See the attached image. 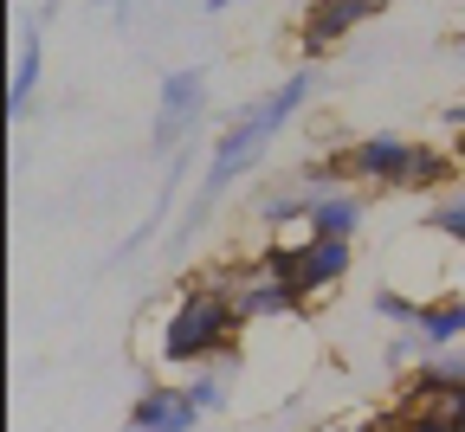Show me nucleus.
Listing matches in <instances>:
<instances>
[{
	"instance_id": "nucleus-1",
	"label": "nucleus",
	"mask_w": 465,
	"mask_h": 432,
	"mask_svg": "<svg viewBox=\"0 0 465 432\" xmlns=\"http://www.w3.org/2000/svg\"><path fill=\"white\" fill-rule=\"evenodd\" d=\"M232 329H240L232 278H226V271H207V278H194L182 297H174V310H168V323H162L155 355H162L168 368H201V361L226 355Z\"/></svg>"
},
{
	"instance_id": "nucleus-2",
	"label": "nucleus",
	"mask_w": 465,
	"mask_h": 432,
	"mask_svg": "<svg viewBox=\"0 0 465 432\" xmlns=\"http://www.w3.org/2000/svg\"><path fill=\"white\" fill-rule=\"evenodd\" d=\"M298 297H317V290H336L342 278H349V265H356V245L349 239H298V245H265L259 252Z\"/></svg>"
},
{
	"instance_id": "nucleus-3",
	"label": "nucleus",
	"mask_w": 465,
	"mask_h": 432,
	"mask_svg": "<svg viewBox=\"0 0 465 432\" xmlns=\"http://www.w3.org/2000/svg\"><path fill=\"white\" fill-rule=\"evenodd\" d=\"M349 181H375V188H401L407 181V162H414V142L407 136H388V130H375V136H362V142H349L342 155H330Z\"/></svg>"
},
{
	"instance_id": "nucleus-4",
	"label": "nucleus",
	"mask_w": 465,
	"mask_h": 432,
	"mask_svg": "<svg viewBox=\"0 0 465 432\" xmlns=\"http://www.w3.org/2000/svg\"><path fill=\"white\" fill-rule=\"evenodd\" d=\"M232 278V303H240V323H259V317H291V310H298V290H291L265 259H252V265H232L226 271Z\"/></svg>"
},
{
	"instance_id": "nucleus-5",
	"label": "nucleus",
	"mask_w": 465,
	"mask_h": 432,
	"mask_svg": "<svg viewBox=\"0 0 465 432\" xmlns=\"http://www.w3.org/2000/svg\"><path fill=\"white\" fill-rule=\"evenodd\" d=\"M265 149H272V142H265V136L252 130L246 116L232 123V130H226V136L213 142V162H207V188H201V207H194V213H207V207H213V201L226 194V181H240V174H246V168H252V162H259Z\"/></svg>"
},
{
	"instance_id": "nucleus-6",
	"label": "nucleus",
	"mask_w": 465,
	"mask_h": 432,
	"mask_svg": "<svg viewBox=\"0 0 465 432\" xmlns=\"http://www.w3.org/2000/svg\"><path fill=\"white\" fill-rule=\"evenodd\" d=\"M381 14V0H311V14H304V52L323 58L330 45H342L356 26H369Z\"/></svg>"
},
{
	"instance_id": "nucleus-7",
	"label": "nucleus",
	"mask_w": 465,
	"mask_h": 432,
	"mask_svg": "<svg viewBox=\"0 0 465 432\" xmlns=\"http://www.w3.org/2000/svg\"><path fill=\"white\" fill-rule=\"evenodd\" d=\"M201 103H207V78L201 72H168L162 78V110H155V149L182 142L188 123L201 116Z\"/></svg>"
},
{
	"instance_id": "nucleus-8",
	"label": "nucleus",
	"mask_w": 465,
	"mask_h": 432,
	"mask_svg": "<svg viewBox=\"0 0 465 432\" xmlns=\"http://www.w3.org/2000/svg\"><path fill=\"white\" fill-rule=\"evenodd\" d=\"M194 419H201V407L188 400V388H168V381L143 388L130 407V432H194Z\"/></svg>"
},
{
	"instance_id": "nucleus-9",
	"label": "nucleus",
	"mask_w": 465,
	"mask_h": 432,
	"mask_svg": "<svg viewBox=\"0 0 465 432\" xmlns=\"http://www.w3.org/2000/svg\"><path fill=\"white\" fill-rule=\"evenodd\" d=\"M311 84H317V72H291L278 91H265V97L246 110V123H252V130H259L265 142H278V130H284V123L298 116L304 103H311Z\"/></svg>"
},
{
	"instance_id": "nucleus-10",
	"label": "nucleus",
	"mask_w": 465,
	"mask_h": 432,
	"mask_svg": "<svg viewBox=\"0 0 465 432\" xmlns=\"http://www.w3.org/2000/svg\"><path fill=\"white\" fill-rule=\"evenodd\" d=\"M440 388H465V342H452V349H440V355H427L414 375H407V407H420L427 394H440Z\"/></svg>"
},
{
	"instance_id": "nucleus-11",
	"label": "nucleus",
	"mask_w": 465,
	"mask_h": 432,
	"mask_svg": "<svg viewBox=\"0 0 465 432\" xmlns=\"http://www.w3.org/2000/svg\"><path fill=\"white\" fill-rule=\"evenodd\" d=\"M362 213H369V201H362V194H349V188H336L330 201H317V207H311L304 232H311V239H356Z\"/></svg>"
},
{
	"instance_id": "nucleus-12",
	"label": "nucleus",
	"mask_w": 465,
	"mask_h": 432,
	"mask_svg": "<svg viewBox=\"0 0 465 432\" xmlns=\"http://www.w3.org/2000/svg\"><path fill=\"white\" fill-rule=\"evenodd\" d=\"M414 336H420V349H427V355H440V349L465 342V297H433V303H420Z\"/></svg>"
},
{
	"instance_id": "nucleus-13",
	"label": "nucleus",
	"mask_w": 465,
	"mask_h": 432,
	"mask_svg": "<svg viewBox=\"0 0 465 432\" xmlns=\"http://www.w3.org/2000/svg\"><path fill=\"white\" fill-rule=\"evenodd\" d=\"M39 65H45V45H39V26H26V39H20V58H14V84H7V123H14V130H20L26 103H33Z\"/></svg>"
},
{
	"instance_id": "nucleus-14",
	"label": "nucleus",
	"mask_w": 465,
	"mask_h": 432,
	"mask_svg": "<svg viewBox=\"0 0 465 432\" xmlns=\"http://www.w3.org/2000/svg\"><path fill=\"white\" fill-rule=\"evenodd\" d=\"M446 174H452V155H440L433 142H414V162H407V181H401V194H427V188H440Z\"/></svg>"
},
{
	"instance_id": "nucleus-15",
	"label": "nucleus",
	"mask_w": 465,
	"mask_h": 432,
	"mask_svg": "<svg viewBox=\"0 0 465 432\" xmlns=\"http://www.w3.org/2000/svg\"><path fill=\"white\" fill-rule=\"evenodd\" d=\"M427 232H433V239H452L459 252H465V188H452V194H440V201L427 207Z\"/></svg>"
},
{
	"instance_id": "nucleus-16",
	"label": "nucleus",
	"mask_w": 465,
	"mask_h": 432,
	"mask_svg": "<svg viewBox=\"0 0 465 432\" xmlns=\"http://www.w3.org/2000/svg\"><path fill=\"white\" fill-rule=\"evenodd\" d=\"M375 317L394 323V329H414V323H420V303L407 297V290H394V284H381V290H375Z\"/></svg>"
},
{
	"instance_id": "nucleus-17",
	"label": "nucleus",
	"mask_w": 465,
	"mask_h": 432,
	"mask_svg": "<svg viewBox=\"0 0 465 432\" xmlns=\"http://www.w3.org/2000/svg\"><path fill=\"white\" fill-rule=\"evenodd\" d=\"M188 388V400L201 407V413H226V394H232V375H213V368H207V375H194V381H182Z\"/></svg>"
},
{
	"instance_id": "nucleus-18",
	"label": "nucleus",
	"mask_w": 465,
	"mask_h": 432,
	"mask_svg": "<svg viewBox=\"0 0 465 432\" xmlns=\"http://www.w3.org/2000/svg\"><path fill=\"white\" fill-rule=\"evenodd\" d=\"M407 419H401V432H465V426H452V419H440V413H427V407H401Z\"/></svg>"
},
{
	"instance_id": "nucleus-19",
	"label": "nucleus",
	"mask_w": 465,
	"mask_h": 432,
	"mask_svg": "<svg viewBox=\"0 0 465 432\" xmlns=\"http://www.w3.org/2000/svg\"><path fill=\"white\" fill-rule=\"evenodd\" d=\"M440 123H446V130H459V136H465V103H452V110H446Z\"/></svg>"
},
{
	"instance_id": "nucleus-20",
	"label": "nucleus",
	"mask_w": 465,
	"mask_h": 432,
	"mask_svg": "<svg viewBox=\"0 0 465 432\" xmlns=\"http://www.w3.org/2000/svg\"><path fill=\"white\" fill-rule=\"evenodd\" d=\"M226 7H240V0H207V14H226Z\"/></svg>"
},
{
	"instance_id": "nucleus-21",
	"label": "nucleus",
	"mask_w": 465,
	"mask_h": 432,
	"mask_svg": "<svg viewBox=\"0 0 465 432\" xmlns=\"http://www.w3.org/2000/svg\"><path fill=\"white\" fill-rule=\"evenodd\" d=\"M97 7H110V14H116V7H124V0H97Z\"/></svg>"
},
{
	"instance_id": "nucleus-22",
	"label": "nucleus",
	"mask_w": 465,
	"mask_h": 432,
	"mask_svg": "<svg viewBox=\"0 0 465 432\" xmlns=\"http://www.w3.org/2000/svg\"><path fill=\"white\" fill-rule=\"evenodd\" d=\"M459 162H465V136H459Z\"/></svg>"
}]
</instances>
